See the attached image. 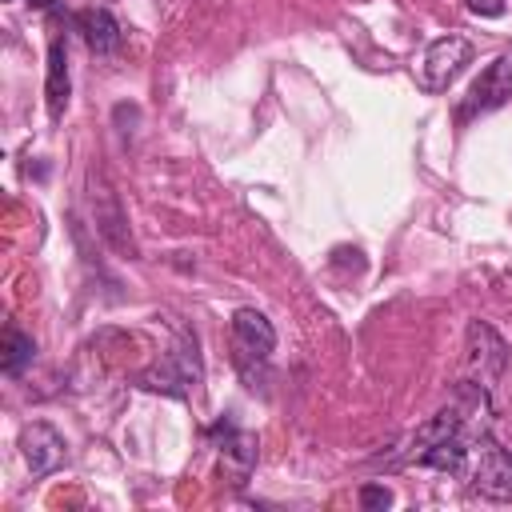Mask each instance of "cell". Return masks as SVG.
<instances>
[{
	"mask_svg": "<svg viewBox=\"0 0 512 512\" xmlns=\"http://www.w3.org/2000/svg\"><path fill=\"white\" fill-rule=\"evenodd\" d=\"M88 212H92V228L100 232V240L108 248H116L120 256H136V244L128 236V216L120 208V196L112 192V184L96 168L88 172Z\"/></svg>",
	"mask_w": 512,
	"mask_h": 512,
	"instance_id": "6da1fadb",
	"label": "cell"
},
{
	"mask_svg": "<svg viewBox=\"0 0 512 512\" xmlns=\"http://www.w3.org/2000/svg\"><path fill=\"white\" fill-rule=\"evenodd\" d=\"M472 64V44L456 32L436 36L420 56V88L424 92H448L452 80Z\"/></svg>",
	"mask_w": 512,
	"mask_h": 512,
	"instance_id": "7a4b0ae2",
	"label": "cell"
},
{
	"mask_svg": "<svg viewBox=\"0 0 512 512\" xmlns=\"http://www.w3.org/2000/svg\"><path fill=\"white\" fill-rule=\"evenodd\" d=\"M140 388H152V392H168V396H188V388L200 380V356H196V336H180V344L168 352L164 364L148 368L136 376Z\"/></svg>",
	"mask_w": 512,
	"mask_h": 512,
	"instance_id": "3957f363",
	"label": "cell"
},
{
	"mask_svg": "<svg viewBox=\"0 0 512 512\" xmlns=\"http://www.w3.org/2000/svg\"><path fill=\"white\" fill-rule=\"evenodd\" d=\"M212 436H216V448H220V476H224L232 488H244L248 476H252V468H256V456H260L256 432H244V428H236V424L224 416V420L212 428Z\"/></svg>",
	"mask_w": 512,
	"mask_h": 512,
	"instance_id": "277c9868",
	"label": "cell"
},
{
	"mask_svg": "<svg viewBox=\"0 0 512 512\" xmlns=\"http://www.w3.org/2000/svg\"><path fill=\"white\" fill-rule=\"evenodd\" d=\"M512 100V60L508 56H496L476 80H472V88H468V96H464V104H460V124H468L472 116H484V112H492V108H500V104H508Z\"/></svg>",
	"mask_w": 512,
	"mask_h": 512,
	"instance_id": "5b68a950",
	"label": "cell"
},
{
	"mask_svg": "<svg viewBox=\"0 0 512 512\" xmlns=\"http://www.w3.org/2000/svg\"><path fill=\"white\" fill-rule=\"evenodd\" d=\"M472 492L488 500H512V456L500 448L492 436L476 440V472H472Z\"/></svg>",
	"mask_w": 512,
	"mask_h": 512,
	"instance_id": "8992f818",
	"label": "cell"
},
{
	"mask_svg": "<svg viewBox=\"0 0 512 512\" xmlns=\"http://www.w3.org/2000/svg\"><path fill=\"white\" fill-rule=\"evenodd\" d=\"M232 348H236V364H252V360H268L276 348V328L268 324L264 312L256 308H236L232 312Z\"/></svg>",
	"mask_w": 512,
	"mask_h": 512,
	"instance_id": "52a82bcc",
	"label": "cell"
},
{
	"mask_svg": "<svg viewBox=\"0 0 512 512\" xmlns=\"http://www.w3.org/2000/svg\"><path fill=\"white\" fill-rule=\"evenodd\" d=\"M460 424H464V416H460L456 408H444V412L428 416L416 432H408V440H404L400 448H392L388 456H380L376 464H388V468L412 464V460H420L424 448H432V444H440V440H448V436H460Z\"/></svg>",
	"mask_w": 512,
	"mask_h": 512,
	"instance_id": "ba28073f",
	"label": "cell"
},
{
	"mask_svg": "<svg viewBox=\"0 0 512 512\" xmlns=\"http://www.w3.org/2000/svg\"><path fill=\"white\" fill-rule=\"evenodd\" d=\"M468 364H472V372L480 376L484 388L496 384L504 376V368H508V344L484 320H472L468 324Z\"/></svg>",
	"mask_w": 512,
	"mask_h": 512,
	"instance_id": "9c48e42d",
	"label": "cell"
},
{
	"mask_svg": "<svg viewBox=\"0 0 512 512\" xmlns=\"http://www.w3.org/2000/svg\"><path fill=\"white\" fill-rule=\"evenodd\" d=\"M20 452H24V464H28L32 476H48V472H56V468L68 460L64 436H60L52 424H44V420L24 424V432H20Z\"/></svg>",
	"mask_w": 512,
	"mask_h": 512,
	"instance_id": "30bf717a",
	"label": "cell"
},
{
	"mask_svg": "<svg viewBox=\"0 0 512 512\" xmlns=\"http://www.w3.org/2000/svg\"><path fill=\"white\" fill-rule=\"evenodd\" d=\"M72 24H76V32L84 36V44L96 56H112L120 48V40H124V32H120V24H116V16L108 8H80L72 16Z\"/></svg>",
	"mask_w": 512,
	"mask_h": 512,
	"instance_id": "8fae6325",
	"label": "cell"
},
{
	"mask_svg": "<svg viewBox=\"0 0 512 512\" xmlns=\"http://www.w3.org/2000/svg\"><path fill=\"white\" fill-rule=\"evenodd\" d=\"M68 96H72L68 52H64V40H52V44H48V76H44V100H48V116H52V120L64 116Z\"/></svg>",
	"mask_w": 512,
	"mask_h": 512,
	"instance_id": "7c38bea8",
	"label": "cell"
},
{
	"mask_svg": "<svg viewBox=\"0 0 512 512\" xmlns=\"http://www.w3.org/2000/svg\"><path fill=\"white\" fill-rule=\"evenodd\" d=\"M36 356V340L20 328H4V348H0V368L8 376H20Z\"/></svg>",
	"mask_w": 512,
	"mask_h": 512,
	"instance_id": "4fadbf2b",
	"label": "cell"
},
{
	"mask_svg": "<svg viewBox=\"0 0 512 512\" xmlns=\"http://www.w3.org/2000/svg\"><path fill=\"white\" fill-rule=\"evenodd\" d=\"M464 460H468L464 440H460V436H448V440H440V444L424 448L416 464H424V468H440V472H460V468H464Z\"/></svg>",
	"mask_w": 512,
	"mask_h": 512,
	"instance_id": "5bb4252c",
	"label": "cell"
},
{
	"mask_svg": "<svg viewBox=\"0 0 512 512\" xmlns=\"http://www.w3.org/2000/svg\"><path fill=\"white\" fill-rule=\"evenodd\" d=\"M392 504V492L384 484H360V508L376 512V508H388Z\"/></svg>",
	"mask_w": 512,
	"mask_h": 512,
	"instance_id": "9a60e30c",
	"label": "cell"
},
{
	"mask_svg": "<svg viewBox=\"0 0 512 512\" xmlns=\"http://www.w3.org/2000/svg\"><path fill=\"white\" fill-rule=\"evenodd\" d=\"M464 4L476 16H504V8H508V0H464Z\"/></svg>",
	"mask_w": 512,
	"mask_h": 512,
	"instance_id": "2e32d148",
	"label": "cell"
},
{
	"mask_svg": "<svg viewBox=\"0 0 512 512\" xmlns=\"http://www.w3.org/2000/svg\"><path fill=\"white\" fill-rule=\"evenodd\" d=\"M28 4H32V8H52L56 0H28Z\"/></svg>",
	"mask_w": 512,
	"mask_h": 512,
	"instance_id": "e0dca14e",
	"label": "cell"
}]
</instances>
